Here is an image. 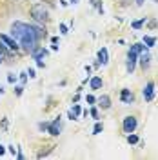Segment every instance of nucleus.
I'll list each match as a JSON object with an SVG mask.
<instances>
[{
	"label": "nucleus",
	"mask_w": 158,
	"mask_h": 160,
	"mask_svg": "<svg viewBox=\"0 0 158 160\" xmlns=\"http://www.w3.org/2000/svg\"><path fill=\"white\" fill-rule=\"evenodd\" d=\"M11 37L18 42V46L26 51H33L37 48V35H35V29L31 24H26V22H13L11 24Z\"/></svg>",
	"instance_id": "1"
},
{
	"label": "nucleus",
	"mask_w": 158,
	"mask_h": 160,
	"mask_svg": "<svg viewBox=\"0 0 158 160\" xmlns=\"http://www.w3.org/2000/svg\"><path fill=\"white\" fill-rule=\"evenodd\" d=\"M31 17H33L35 22L44 24V22L49 20V11H47V8H44V4H35L31 8Z\"/></svg>",
	"instance_id": "2"
},
{
	"label": "nucleus",
	"mask_w": 158,
	"mask_h": 160,
	"mask_svg": "<svg viewBox=\"0 0 158 160\" xmlns=\"http://www.w3.org/2000/svg\"><path fill=\"white\" fill-rule=\"evenodd\" d=\"M136 62H138V53H135L133 49H129L127 51V62H126V69H127L129 75L135 71V68H136Z\"/></svg>",
	"instance_id": "3"
},
{
	"label": "nucleus",
	"mask_w": 158,
	"mask_h": 160,
	"mask_svg": "<svg viewBox=\"0 0 158 160\" xmlns=\"http://www.w3.org/2000/svg\"><path fill=\"white\" fill-rule=\"evenodd\" d=\"M136 126H138V122H136V117H126V118H124V124H122V128H124V133H135Z\"/></svg>",
	"instance_id": "4"
},
{
	"label": "nucleus",
	"mask_w": 158,
	"mask_h": 160,
	"mask_svg": "<svg viewBox=\"0 0 158 160\" xmlns=\"http://www.w3.org/2000/svg\"><path fill=\"white\" fill-rule=\"evenodd\" d=\"M60 131H62V118H60V117H57L53 122H49L47 133H49V135H53V137H58Z\"/></svg>",
	"instance_id": "5"
},
{
	"label": "nucleus",
	"mask_w": 158,
	"mask_h": 160,
	"mask_svg": "<svg viewBox=\"0 0 158 160\" xmlns=\"http://www.w3.org/2000/svg\"><path fill=\"white\" fill-rule=\"evenodd\" d=\"M0 40L7 46V49H15V51H18L20 49V46H18V42L13 38V37H9V35H0Z\"/></svg>",
	"instance_id": "6"
},
{
	"label": "nucleus",
	"mask_w": 158,
	"mask_h": 160,
	"mask_svg": "<svg viewBox=\"0 0 158 160\" xmlns=\"http://www.w3.org/2000/svg\"><path fill=\"white\" fill-rule=\"evenodd\" d=\"M142 93H144V98H146V102H151V100L155 98V82H147Z\"/></svg>",
	"instance_id": "7"
},
{
	"label": "nucleus",
	"mask_w": 158,
	"mask_h": 160,
	"mask_svg": "<svg viewBox=\"0 0 158 160\" xmlns=\"http://www.w3.org/2000/svg\"><path fill=\"white\" fill-rule=\"evenodd\" d=\"M120 100H122V104H126V106H129V104H133L135 102V95H133V91L131 89H122V93H120Z\"/></svg>",
	"instance_id": "8"
},
{
	"label": "nucleus",
	"mask_w": 158,
	"mask_h": 160,
	"mask_svg": "<svg viewBox=\"0 0 158 160\" xmlns=\"http://www.w3.org/2000/svg\"><path fill=\"white\" fill-rule=\"evenodd\" d=\"M47 53H49V51L46 49V48H40V46H37L35 49L31 51V57H33V60H42L44 57H47Z\"/></svg>",
	"instance_id": "9"
},
{
	"label": "nucleus",
	"mask_w": 158,
	"mask_h": 160,
	"mask_svg": "<svg viewBox=\"0 0 158 160\" xmlns=\"http://www.w3.org/2000/svg\"><path fill=\"white\" fill-rule=\"evenodd\" d=\"M149 60H151V55H149L147 49L142 51V53L138 55V62H140V66H142L144 69H147V68H149Z\"/></svg>",
	"instance_id": "10"
},
{
	"label": "nucleus",
	"mask_w": 158,
	"mask_h": 160,
	"mask_svg": "<svg viewBox=\"0 0 158 160\" xmlns=\"http://www.w3.org/2000/svg\"><path fill=\"white\" fill-rule=\"evenodd\" d=\"M96 102H98V106L102 108V109H109V108H111V98H109L107 95H102V97H98V98H96Z\"/></svg>",
	"instance_id": "11"
},
{
	"label": "nucleus",
	"mask_w": 158,
	"mask_h": 160,
	"mask_svg": "<svg viewBox=\"0 0 158 160\" xmlns=\"http://www.w3.org/2000/svg\"><path fill=\"white\" fill-rule=\"evenodd\" d=\"M89 86H91V89H100V88L104 86L102 77H93V78L89 80Z\"/></svg>",
	"instance_id": "12"
},
{
	"label": "nucleus",
	"mask_w": 158,
	"mask_h": 160,
	"mask_svg": "<svg viewBox=\"0 0 158 160\" xmlns=\"http://www.w3.org/2000/svg\"><path fill=\"white\" fill-rule=\"evenodd\" d=\"M107 62H109V53L106 48H102L98 51V64H107Z\"/></svg>",
	"instance_id": "13"
},
{
	"label": "nucleus",
	"mask_w": 158,
	"mask_h": 160,
	"mask_svg": "<svg viewBox=\"0 0 158 160\" xmlns=\"http://www.w3.org/2000/svg\"><path fill=\"white\" fill-rule=\"evenodd\" d=\"M131 49L135 51V53H142V51H146L147 49V46H146V44H144V42H136V44H133V46H131Z\"/></svg>",
	"instance_id": "14"
},
{
	"label": "nucleus",
	"mask_w": 158,
	"mask_h": 160,
	"mask_svg": "<svg viewBox=\"0 0 158 160\" xmlns=\"http://www.w3.org/2000/svg\"><path fill=\"white\" fill-rule=\"evenodd\" d=\"M33 29H35L37 40H42L44 37H46V29H44V28H40V26H33Z\"/></svg>",
	"instance_id": "15"
},
{
	"label": "nucleus",
	"mask_w": 158,
	"mask_h": 160,
	"mask_svg": "<svg viewBox=\"0 0 158 160\" xmlns=\"http://www.w3.org/2000/svg\"><path fill=\"white\" fill-rule=\"evenodd\" d=\"M142 42H144L147 48H153V46L156 44V38H155V37H144V40H142Z\"/></svg>",
	"instance_id": "16"
},
{
	"label": "nucleus",
	"mask_w": 158,
	"mask_h": 160,
	"mask_svg": "<svg viewBox=\"0 0 158 160\" xmlns=\"http://www.w3.org/2000/svg\"><path fill=\"white\" fill-rule=\"evenodd\" d=\"M102 129H104V124L96 122V124H95V128H93V135H98V133H102Z\"/></svg>",
	"instance_id": "17"
},
{
	"label": "nucleus",
	"mask_w": 158,
	"mask_h": 160,
	"mask_svg": "<svg viewBox=\"0 0 158 160\" xmlns=\"http://www.w3.org/2000/svg\"><path fill=\"white\" fill-rule=\"evenodd\" d=\"M127 142L129 144H138V137L133 135V133H127Z\"/></svg>",
	"instance_id": "18"
},
{
	"label": "nucleus",
	"mask_w": 158,
	"mask_h": 160,
	"mask_svg": "<svg viewBox=\"0 0 158 160\" xmlns=\"http://www.w3.org/2000/svg\"><path fill=\"white\" fill-rule=\"evenodd\" d=\"M144 24H146V18H142V20H136V22H133V24H131V26H133V28H135V29H140V28H142V26H144Z\"/></svg>",
	"instance_id": "19"
},
{
	"label": "nucleus",
	"mask_w": 158,
	"mask_h": 160,
	"mask_svg": "<svg viewBox=\"0 0 158 160\" xmlns=\"http://www.w3.org/2000/svg\"><path fill=\"white\" fill-rule=\"evenodd\" d=\"M55 149V146H49V149H46V151H42V153H38V158H44V157H47L51 151Z\"/></svg>",
	"instance_id": "20"
},
{
	"label": "nucleus",
	"mask_w": 158,
	"mask_h": 160,
	"mask_svg": "<svg viewBox=\"0 0 158 160\" xmlns=\"http://www.w3.org/2000/svg\"><path fill=\"white\" fill-rule=\"evenodd\" d=\"M73 113H75V117H80V113H82V108H80L78 104H77V102H75V106H73Z\"/></svg>",
	"instance_id": "21"
},
{
	"label": "nucleus",
	"mask_w": 158,
	"mask_h": 160,
	"mask_svg": "<svg viewBox=\"0 0 158 160\" xmlns=\"http://www.w3.org/2000/svg\"><path fill=\"white\" fill-rule=\"evenodd\" d=\"M22 93H24V86H15V95L22 97Z\"/></svg>",
	"instance_id": "22"
},
{
	"label": "nucleus",
	"mask_w": 158,
	"mask_h": 160,
	"mask_svg": "<svg viewBox=\"0 0 158 160\" xmlns=\"http://www.w3.org/2000/svg\"><path fill=\"white\" fill-rule=\"evenodd\" d=\"M47 128H49V122H40V124H38V129L40 131H47Z\"/></svg>",
	"instance_id": "23"
},
{
	"label": "nucleus",
	"mask_w": 158,
	"mask_h": 160,
	"mask_svg": "<svg viewBox=\"0 0 158 160\" xmlns=\"http://www.w3.org/2000/svg\"><path fill=\"white\" fill-rule=\"evenodd\" d=\"M60 33H62V35H67V33H69V28H67L66 24H60Z\"/></svg>",
	"instance_id": "24"
},
{
	"label": "nucleus",
	"mask_w": 158,
	"mask_h": 160,
	"mask_svg": "<svg viewBox=\"0 0 158 160\" xmlns=\"http://www.w3.org/2000/svg\"><path fill=\"white\" fill-rule=\"evenodd\" d=\"M51 44H53V49H58V46H57L58 44V37H53L51 38Z\"/></svg>",
	"instance_id": "25"
},
{
	"label": "nucleus",
	"mask_w": 158,
	"mask_h": 160,
	"mask_svg": "<svg viewBox=\"0 0 158 160\" xmlns=\"http://www.w3.org/2000/svg\"><path fill=\"white\" fill-rule=\"evenodd\" d=\"M86 102H87V104H95V102H96V98H95L93 95H87V97H86Z\"/></svg>",
	"instance_id": "26"
},
{
	"label": "nucleus",
	"mask_w": 158,
	"mask_h": 160,
	"mask_svg": "<svg viewBox=\"0 0 158 160\" xmlns=\"http://www.w3.org/2000/svg\"><path fill=\"white\" fill-rule=\"evenodd\" d=\"M26 73H27V77H29V78H35V77H37V75H35V69H33V68H29V69L26 71Z\"/></svg>",
	"instance_id": "27"
},
{
	"label": "nucleus",
	"mask_w": 158,
	"mask_h": 160,
	"mask_svg": "<svg viewBox=\"0 0 158 160\" xmlns=\"http://www.w3.org/2000/svg\"><path fill=\"white\" fill-rule=\"evenodd\" d=\"M7 82L9 84H15L17 82V75H7Z\"/></svg>",
	"instance_id": "28"
},
{
	"label": "nucleus",
	"mask_w": 158,
	"mask_h": 160,
	"mask_svg": "<svg viewBox=\"0 0 158 160\" xmlns=\"http://www.w3.org/2000/svg\"><path fill=\"white\" fill-rule=\"evenodd\" d=\"M6 51H7V46H6V44H4V42H2V40H0V53H2V55H4V53H6Z\"/></svg>",
	"instance_id": "29"
},
{
	"label": "nucleus",
	"mask_w": 158,
	"mask_h": 160,
	"mask_svg": "<svg viewBox=\"0 0 158 160\" xmlns=\"http://www.w3.org/2000/svg\"><path fill=\"white\" fill-rule=\"evenodd\" d=\"M91 117L98 120V111H96V108H93V109H91Z\"/></svg>",
	"instance_id": "30"
},
{
	"label": "nucleus",
	"mask_w": 158,
	"mask_h": 160,
	"mask_svg": "<svg viewBox=\"0 0 158 160\" xmlns=\"http://www.w3.org/2000/svg\"><path fill=\"white\" fill-rule=\"evenodd\" d=\"M20 80H22V82H26V80H27V73H26V71H24V73H20Z\"/></svg>",
	"instance_id": "31"
},
{
	"label": "nucleus",
	"mask_w": 158,
	"mask_h": 160,
	"mask_svg": "<svg viewBox=\"0 0 158 160\" xmlns=\"http://www.w3.org/2000/svg\"><path fill=\"white\" fill-rule=\"evenodd\" d=\"M4 153H6V148H4V146H2V144H0V157H2V155H4Z\"/></svg>",
	"instance_id": "32"
},
{
	"label": "nucleus",
	"mask_w": 158,
	"mask_h": 160,
	"mask_svg": "<svg viewBox=\"0 0 158 160\" xmlns=\"http://www.w3.org/2000/svg\"><path fill=\"white\" fill-rule=\"evenodd\" d=\"M9 151L13 153V155H15V153H17V148H15V146H9Z\"/></svg>",
	"instance_id": "33"
},
{
	"label": "nucleus",
	"mask_w": 158,
	"mask_h": 160,
	"mask_svg": "<svg viewBox=\"0 0 158 160\" xmlns=\"http://www.w3.org/2000/svg\"><path fill=\"white\" fill-rule=\"evenodd\" d=\"M144 2H146V0H136V4H138V6H142Z\"/></svg>",
	"instance_id": "34"
},
{
	"label": "nucleus",
	"mask_w": 158,
	"mask_h": 160,
	"mask_svg": "<svg viewBox=\"0 0 158 160\" xmlns=\"http://www.w3.org/2000/svg\"><path fill=\"white\" fill-rule=\"evenodd\" d=\"M0 95H4V88L2 86H0Z\"/></svg>",
	"instance_id": "35"
},
{
	"label": "nucleus",
	"mask_w": 158,
	"mask_h": 160,
	"mask_svg": "<svg viewBox=\"0 0 158 160\" xmlns=\"http://www.w3.org/2000/svg\"><path fill=\"white\" fill-rule=\"evenodd\" d=\"M2 60H4V55H2V53H0V64H2Z\"/></svg>",
	"instance_id": "36"
},
{
	"label": "nucleus",
	"mask_w": 158,
	"mask_h": 160,
	"mask_svg": "<svg viewBox=\"0 0 158 160\" xmlns=\"http://www.w3.org/2000/svg\"><path fill=\"white\" fill-rule=\"evenodd\" d=\"M71 2H73V4H77V0H71Z\"/></svg>",
	"instance_id": "37"
},
{
	"label": "nucleus",
	"mask_w": 158,
	"mask_h": 160,
	"mask_svg": "<svg viewBox=\"0 0 158 160\" xmlns=\"http://www.w3.org/2000/svg\"><path fill=\"white\" fill-rule=\"evenodd\" d=\"M153 2H155V4H158V0H153Z\"/></svg>",
	"instance_id": "38"
}]
</instances>
